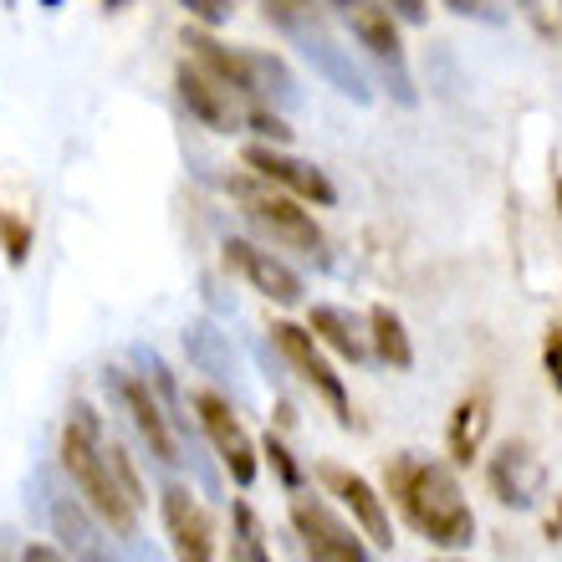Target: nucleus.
Segmentation results:
<instances>
[{"mask_svg":"<svg viewBox=\"0 0 562 562\" xmlns=\"http://www.w3.org/2000/svg\"><path fill=\"white\" fill-rule=\"evenodd\" d=\"M231 558L236 562H271V548H267V532H261V521L246 502L231 506Z\"/></svg>","mask_w":562,"mask_h":562,"instance_id":"obj_22","label":"nucleus"},{"mask_svg":"<svg viewBox=\"0 0 562 562\" xmlns=\"http://www.w3.org/2000/svg\"><path fill=\"white\" fill-rule=\"evenodd\" d=\"M184 46H190V61H200L210 77H221L225 88L240 92L246 103H296V82L281 57L225 46L210 31H184Z\"/></svg>","mask_w":562,"mask_h":562,"instance_id":"obj_3","label":"nucleus"},{"mask_svg":"<svg viewBox=\"0 0 562 562\" xmlns=\"http://www.w3.org/2000/svg\"><path fill=\"white\" fill-rule=\"evenodd\" d=\"M486 481H491V491H496V502H502V506H517V512H527V506L542 502V486H548L542 460H537L527 445H517V440H506L502 450L491 456Z\"/></svg>","mask_w":562,"mask_h":562,"instance_id":"obj_16","label":"nucleus"},{"mask_svg":"<svg viewBox=\"0 0 562 562\" xmlns=\"http://www.w3.org/2000/svg\"><path fill=\"white\" fill-rule=\"evenodd\" d=\"M292 527H296V537H302L307 562H373L369 548L358 542V532L323 502V496L292 491Z\"/></svg>","mask_w":562,"mask_h":562,"instance_id":"obj_9","label":"nucleus"},{"mask_svg":"<svg viewBox=\"0 0 562 562\" xmlns=\"http://www.w3.org/2000/svg\"><path fill=\"white\" fill-rule=\"evenodd\" d=\"M440 562H456V558H440Z\"/></svg>","mask_w":562,"mask_h":562,"instance_id":"obj_34","label":"nucleus"},{"mask_svg":"<svg viewBox=\"0 0 562 562\" xmlns=\"http://www.w3.org/2000/svg\"><path fill=\"white\" fill-rule=\"evenodd\" d=\"M456 15H486V21H496V11H491V0H445Z\"/></svg>","mask_w":562,"mask_h":562,"instance_id":"obj_29","label":"nucleus"},{"mask_svg":"<svg viewBox=\"0 0 562 562\" xmlns=\"http://www.w3.org/2000/svg\"><path fill=\"white\" fill-rule=\"evenodd\" d=\"M558 5H562V0H558Z\"/></svg>","mask_w":562,"mask_h":562,"instance_id":"obj_35","label":"nucleus"},{"mask_svg":"<svg viewBox=\"0 0 562 562\" xmlns=\"http://www.w3.org/2000/svg\"><path fill=\"white\" fill-rule=\"evenodd\" d=\"M194 409H200V429H205V440L215 445V456H221V465L231 471V481H236V486H251L256 481V440L246 435V425L231 415V404H225L221 394L200 389V394H194Z\"/></svg>","mask_w":562,"mask_h":562,"instance_id":"obj_12","label":"nucleus"},{"mask_svg":"<svg viewBox=\"0 0 562 562\" xmlns=\"http://www.w3.org/2000/svg\"><path fill=\"white\" fill-rule=\"evenodd\" d=\"M108 435H103V419L92 404L77 400L67 409V425H61V465L72 475L77 496L98 512V517L113 527L119 537H134L138 527V502L123 491L119 471H113V450H108Z\"/></svg>","mask_w":562,"mask_h":562,"instance_id":"obj_2","label":"nucleus"},{"mask_svg":"<svg viewBox=\"0 0 562 562\" xmlns=\"http://www.w3.org/2000/svg\"><path fill=\"white\" fill-rule=\"evenodd\" d=\"M175 88H179V103L190 108V119H200L205 128H215V134H236V128H246V113L256 108V103H246L240 92L225 88L221 77H210L200 61H179Z\"/></svg>","mask_w":562,"mask_h":562,"instance_id":"obj_10","label":"nucleus"},{"mask_svg":"<svg viewBox=\"0 0 562 562\" xmlns=\"http://www.w3.org/2000/svg\"><path fill=\"white\" fill-rule=\"evenodd\" d=\"M486 429H491V394L475 389V394H465V400L450 409V429H445L450 460H456V465H475L481 445H486Z\"/></svg>","mask_w":562,"mask_h":562,"instance_id":"obj_18","label":"nucleus"},{"mask_svg":"<svg viewBox=\"0 0 562 562\" xmlns=\"http://www.w3.org/2000/svg\"><path fill=\"white\" fill-rule=\"evenodd\" d=\"M369 348L379 353V363L389 369H415V342L404 333V317L394 307H373L369 312Z\"/></svg>","mask_w":562,"mask_h":562,"instance_id":"obj_20","label":"nucleus"},{"mask_svg":"<svg viewBox=\"0 0 562 562\" xmlns=\"http://www.w3.org/2000/svg\"><path fill=\"white\" fill-rule=\"evenodd\" d=\"M271 342H277V353L286 358V369L302 379V384L317 394V400L333 409L342 429L353 425V400H348V384H342V373H333V363L323 358L317 348V333L312 327H296V323H271Z\"/></svg>","mask_w":562,"mask_h":562,"instance_id":"obj_6","label":"nucleus"},{"mask_svg":"<svg viewBox=\"0 0 562 562\" xmlns=\"http://www.w3.org/2000/svg\"><path fill=\"white\" fill-rule=\"evenodd\" d=\"M159 512H164V532H169V548L179 562H215V527H210L205 506L194 502L190 486H169L159 491Z\"/></svg>","mask_w":562,"mask_h":562,"instance_id":"obj_13","label":"nucleus"},{"mask_svg":"<svg viewBox=\"0 0 562 562\" xmlns=\"http://www.w3.org/2000/svg\"><path fill=\"white\" fill-rule=\"evenodd\" d=\"M0 240H5V256H11V267H21L31 251V231L21 221H11V215H0Z\"/></svg>","mask_w":562,"mask_h":562,"instance_id":"obj_24","label":"nucleus"},{"mask_svg":"<svg viewBox=\"0 0 562 562\" xmlns=\"http://www.w3.org/2000/svg\"><path fill=\"white\" fill-rule=\"evenodd\" d=\"M384 486H389V502L404 512V521L419 537H429L435 548L465 552L475 542V512L445 460L394 456L384 465Z\"/></svg>","mask_w":562,"mask_h":562,"instance_id":"obj_1","label":"nucleus"},{"mask_svg":"<svg viewBox=\"0 0 562 562\" xmlns=\"http://www.w3.org/2000/svg\"><path fill=\"white\" fill-rule=\"evenodd\" d=\"M267 15H286V11H317V0H261Z\"/></svg>","mask_w":562,"mask_h":562,"instance_id":"obj_30","label":"nucleus"},{"mask_svg":"<svg viewBox=\"0 0 562 562\" xmlns=\"http://www.w3.org/2000/svg\"><path fill=\"white\" fill-rule=\"evenodd\" d=\"M21 562H72L61 548H52V542H26L21 548Z\"/></svg>","mask_w":562,"mask_h":562,"instance_id":"obj_28","label":"nucleus"},{"mask_svg":"<svg viewBox=\"0 0 562 562\" xmlns=\"http://www.w3.org/2000/svg\"><path fill=\"white\" fill-rule=\"evenodd\" d=\"M240 164H246L256 179H267V184H277V190L296 194L302 205H333V200H338L333 179H327L317 164L296 159V154H286L281 144H246Z\"/></svg>","mask_w":562,"mask_h":562,"instance_id":"obj_11","label":"nucleus"},{"mask_svg":"<svg viewBox=\"0 0 562 562\" xmlns=\"http://www.w3.org/2000/svg\"><path fill=\"white\" fill-rule=\"evenodd\" d=\"M175 5H184V11L200 21L205 31H215V26H225L231 15H236V0H175Z\"/></svg>","mask_w":562,"mask_h":562,"instance_id":"obj_23","label":"nucleus"},{"mask_svg":"<svg viewBox=\"0 0 562 562\" xmlns=\"http://www.w3.org/2000/svg\"><path fill=\"white\" fill-rule=\"evenodd\" d=\"M225 267H236L240 277L251 281L256 292L267 296V302H277V307H296L302 302V277H296L281 256L261 251V246H251V240H225Z\"/></svg>","mask_w":562,"mask_h":562,"instance_id":"obj_15","label":"nucleus"},{"mask_svg":"<svg viewBox=\"0 0 562 562\" xmlns=\"http://www.w3.org/2000/svg\"><path fill=\"white\" fill-rule=\"evenodd\" d=\"M267 460L277 465L281 486H286V491H302V471H296V460L286 456V445H281V440H267Z\"/></svg>","mask_w":562,"mask_h":562,"instance_id":"obj_25","label":"nucleus"},{"mask_svg":"<svg viewBox=\"0 0 562 562\" xmlns=\"http://www.w3.org/2000/svg\"><path fill=\"white\" fill-rule=\"evenodd\" d=\"M327 11L338 15L342 26L353 31V42L379 61L389 92L400 98L404 108L419 103L415 92V77H409V61H404V42H400V15L389 11L384 0H327Z\"/></svg>","mask_w":562,"mask_h":562,"instance_id":"obj_4","label":"nucleus"},{"mask_svg":"<svg viewBox=\"0 0 562 562\" xmlns=\"http://www.w3.org/2000/svg\"><path fill=\"white\" fill-rule=\"evenodd\" d=\"M231 194L240 200V215L271 240V246H286V251L302 256H323V231L312 221V210H302V200L277 184H251V179H231Z\"/></svg>","mask_w":562,"mask_h":562,"instance_id":"obj_5","label":"nucleus"},{"mask_svg":"<svg viewBox=\"0 0 562 562\" xmlns=\"http://www.w3.org/2000/svg\"><path fill=\"white\" fill-rule=\"evenodd\" d=\"M108 394L119 400V409L128 415V425L138 429V440L154 450V460L164 465H179V440H175V419L164 415V400L154 394L144 373H128V369H108Z\"/></svg>","mask_w":562,"mask_h":562,"instance_id":"obj_8","label":"nucleus"},{"mask_svg":"<svg viewBox=\"0 0 562 562\" xmlns=\"http://www.w3.org/2000/svg\"><path fill=\"white\" fill-rule=\"evenodd\" d=\"M42 5H61V0H42Z\"/></svg>","mask_w":562,"mask_h":562,"instance_id":"obj_33","label":"nucleus"},{"mask_svg":"<svg viewBox=\"0 0 562 562\" xmlns=\"http://www.w3.org/2000/svg\"><path fill=\"white\" fill-rule=\"evenodd\" d=\"M327 481V491L338 496L348 512H353V521L363 527V537H369L373 548H394V527H389V506H384V496L363 481V475H353V471H342V465H323L317 471Z\"/></svg>","mask_w":562,"mask_h":562,"instance_id":"obj_17","label":"nucleus"},{"mask_svg":"<svg viewBox=\"0 0 562 562\" xmlns=\"http://www.w3.org/2000/svg\"><path fill=\"white\" fill-rule=\"evenodd\" d=\"M312 333L338 358H348V363H363V358H369V338H363V327L353 323V312L333 307V302H317V307H312Z\"/></svg>","mask_w":562,"mask_h":562,"instance_id":"obj_19","label":"nucleus"},{"mask_svg":"<svg viewBox=\"0 0 562 562\" xmlns=\"http://www.w3.org/2000/svg\"><path fill=\"white\" fill-rule=\"evenodd\" d=\"M267 21H277V26L286 31V42H292L296 52H302V57H307L312 67L342 92V98H353V103H369L373 98L369 82H363V72L353 67V57L327 36V26L317 21V11H286V15H267Z\"/></svg>","mask_w":562,"mask_h":562,"instance_id":"obj_7","label":"nucleus"},{"mask_svg":"<svg viewBox=\"0 0 562 562\" xmlns=\"http://www.w3.org/2000/svg\"><path fill=\"white\" fill-rule=\"evenodd\" d=\"M558 215H562V179H558Z\"/></svg>","mask_w":562,"mask_h":562,"instance_id":"obj_32","label":"nucleus"},{"mask_svg":"<svg viewBox=\"0 0 562 562\" xmlns=\"http://www.w3.org/2000/svg\"><path fill=\"white\" fill-rule=\"evenodd\" d=\"M46 521H52L61 552L72 562H119V552H113V542L103 532V517L88 512L77 496H52L46 502Z\"/></svg>","mask_w":562,"mask_h":562,"instance_id":"obj_14","label":"nucleus"},{"mask_svg":"<svg viewBox=\"0 0 562 562\" xmlns=\"http://www.w3.org/2000/svg\"><path fill=\"white\" fill-rule=\"evenodd\" d=\"M128 562H164V552L148 542H128Z\"/></svg>","mask_w":562,"mask_h":562,"instance_id":"obj_31","label":"nucleus"},{"mask_svg":"<svg viewBox=\"0 0 562 562\" xmlns=\"http://www.w3.org/2000/svg\"><path fill=\"white\" fill-rule=\"evenodd\" d=\"M184 348H190V363L200 373H210L215 384H236V358H231V348H225V338L215 333V327H190L184 333Z\"/></svg>","mask_w":562,"mask_h":562,"instance_id":"obj_21","label":"nucleus"},{"mask_svg":"<svg viewBox=\"0 0 562 562\" xmlns=\"http://www.w3.org/2000/svg\"><path fill=\"white\" fill-rule=\"evenodd\" d=\"M542 363H548L552 389L562 394V333H548V342H542Z\"/></svg>","mask_w":562,"mask_h":562,"instance_id":"obj_26","label":"nucleus"},{"mask_svg":"<svg viewBox=\"0 0 562 562\" xmlns=\"http://www.w3.org/2000/svg\"><path fill=\"white\" fill-rule=\"evenodd\" d=\"M384 5L400 15V21H409V26H425V21H429V5H425V0H384Z\"/></svg>","mask_w":562,"mask_h":562,"instance_id":"obj_27","label":"nucleus"}]
</instances>
